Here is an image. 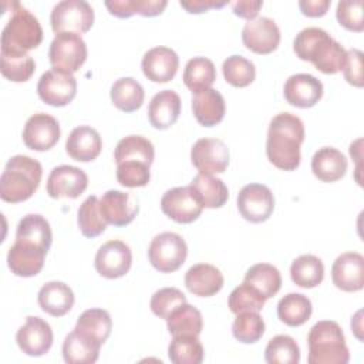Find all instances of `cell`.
<instances>
[{
    "label": "cell",
    "instance_id": "cell-1",
    "mask_svg": "<svg viewBox=\"0 0 364 364\" xmlns=\"http://www.w3.org/2000/svg\"><path fill=\"white\" fill-rule=\"evenodd\" d=\"M304 141L303 121L290 112L274 115L266 139L267 159L282 171H294L300 165V146Z\"/></svg>",
    "mask_w": 364,
    "mask_h": 364
},
{
    "label": "cell",
    "instance_id": "cell-2",
    "mask_svg": "<svg viewBox=\"0 0 364 364\" xmlns=\"http://www.w3.org/2000/svg\"><path fill=\"white\" fill-rule=\"evenodd\" d=\"M293 50L300 60L310 61L324 74H336L346 64L343 46L318 27H307L299 31L293 41Z\"/></svg>",
    "mask_w": 364,
    "mask_h": 364
},
{
    "label": "cell",
    "instance_id": "cell-3",
    "mask_svg": "<svg viewBox=\"0 0 364 364\" xmlns=\"http://www.w3.org/2000/svg\"><path fill=\"white\" fill-rule=\"evenodd\" d=\"M43 176L41 164L27 155L11 156L0 176V198L9 203L30 199Z\"/></svg>",
    "mask_w": 364,
    "mask_h": 364
},
{
    "label": "cell",
    "instance_id": "cell-4",
    "mask_svg": "<svg viewBox=\"0 0 364 364\" xmlns=\"http://www.w3.org/2000/svg\"><path fill=\"white\" fill-rule=\"evenodd\" d=\"M309 364H347L350 351L344 333L333 320L317 321L309 331Z\"/></svg>",
    "mask_w": 364,
    "mask_h": 364
},
{
    "label": "cell",
    "instance_id": "cell-5",
    "mask_svg": "<svg viewBox=\"0 0 364 364\" xmlns=\"http://www.w3.org/2000/svg\"><path fill=\"white\" fill-rule=\"evenodd\" d=\"M43 41L38 18L18 1L11 3V16L1 31V51L27 53Z\"/></svg>",
    "mask_w": 364,
    "mask_h": 364
},
{
    "label": "cell",
    "instance_id": "cell-6",
    "mask_svg": "<svg viewBox=\"0 0 364 364\" xmlns=\"http://www.w3.org/2000/svg\"><path fill=\"white\" fill-rule=\"evenodd\" d=\"M186 256V242L181 235L173 232H162L156 235L148 247V259L161 273H172L178 270L185 263Z\"/></svg>",
    "mask_w": 364,
    "mask_h": 364
},
{
    "label": "cell",
    "instance_id": "cell-7",
    "mask_svg": "<svg viewBox=\"0 0 364 364\" xmlns=\"http://www.w3.org/2000/svg\"><path fill=\"white\" fill-rule=\"evenodd\" d=\"M50 21L55 34H82L94 24V10L91 4L84 0H63L53 7Z\"/></svg>",
    "mask_w": 364,
    "mask_h": 364
},
{
    "label": "cell",
    "instance_id": "cell-8",
    "mask_svg": "<svg viewBox=\"0 0 364 364\" xmlns=\"http://www.w3.org/2000/svg\"><path fill=\"white\" fill-rule=\"evenodd\" d=\"M87 44L81 34L58 33L53 38L48 57L53 68L64 73H77L87 60Z\"/></svg>",
    "mask_w": 364,
    "mask_h": 364
},
{
    "label": "cell",
    "instance_id": "cell-9",
    "mask_svg": "<svg viewBox=\"0 0 364 364\" xmlns=\"http://www.w3.org/2000/svg\"><path fill=\"white\" fill-rule=\"evenodd\" d=\"M161 209L169 219L178 223H192L200 216L203 205L189 185L168 189L161 199Z\"/></svg>",
    "mask_w": 364,
    "mask_h": 364
},
{
    "label": "cell",
    "instance_id": "cell-10",
    "mask_svg": "<svg viewBox=\"0 0 364 364\" xmlns=\"http://www.w3.org/2000/svg\"><path fill=\"white\" fill-rule=\"evenodd\" d=\"M237 209L243 219L252 223H262L273 213L274 196L266 185H245L237 195Z\"/></svg>",
    "mask_w": 364,
    "mask_h": 364
},
{
    "label": "cell",
    "instance_id": "cell-11",
    "mask_svg": "<svg viewBox=\"0 0 364 364\" xmlns=\"http://www.w3.org/2000/svg\"><path fill=\"white\" fill-rule=\"evenodd\" d=\"M40 100L53 107L70 104L77 94V80L73 74L55 68L46 71L37 84Z\"/></svg>",
    "mask_w": 364,
    "mask_h": 364
},
{
    "label": "cell",
    "instance_id": "cell-12",
    "mask_svg": "<svg viewBox=\"0 0 364 364\" xmlns=\"http://www.w3.org/2000/svg\"><path fill=\"white\" fill-rule=\"evenodd\" d=\"M132 264V252L122 240H108L97 250L94 266L98 274L105 279L125 276Z\"/></svg>",
    "mask_w": 364,
    "mask_h": 364
},
{
    "label": "cell",
    "instance_id": "cell-13",
    "mask_svg": "<svg viewBox=\"0 0 364 364\" xmlns=\"http://www.w3.org/2000/svg\"><path fill=\"white\" fill-rule=\"evenodd\" d=\"M191 161L199 173H222L229 165V148L218 138H200L191 149Z\"/></svg>",
    "mask_w": 364,
    "mask_h": 364
},
{
    "label": "cell",
    "instance_id": "cell-14",
    "mask_svg": "<svg viewBox=\"0 0 364 364\" xmlns=\"http://www.w3.org/2000/svg\"><path fill=\"white\" fill-rule=\"evenodd\" d=\"M53 340L54 336L50 324L37 316H28L16 334L18 348L30 357L47 354L53 346Z\"/></svg>",
    "mask_w": 364,
    "mask_h": 364
},
{
    "label": "cell",
    "instance_id": "cell-15",
    "mask_svg": "<svg viewBox=\"0 0 364 364\" xmlns=\"http://www.w3.org/2000/svg\"><path fill=\"white\" fill-rule=\"evenodd\" d=\"M61 129L58 121L44 112L31 115L23 129V142L33 151H48L60 139Z\"/></svg>",
    "mask_w": 364,
    "mask_h": 364
},
{
    "label": "cell",
    "instance_id": "cell-16",
    "mask_svg": "<svg viewBox=\"0 0 364 364\" xmlns=\"http://www.w3.org/2000/svg\"><path fill=\"white\" fill-rule=\"evenodd\" d=\"M245 47L256 54H270L280 44V30L269 17H257L245 24L242 30Z\"/></svg>",
    "mask_w": 364,
    "mask_h": 364
},
{
    "label": "cell",
    "instance_id": "cell-17",
    "mask_svg": "<svg viewBox=\"0 0 364 364\" xmlns=\"http://www.w3.org/2000/svg\"><path fill=\"white\" fill-rule=\"evenodd\" d=\"M88 186L87 173L73 165L55 166L47 179V193L50 198H78Z\"/></svg>",
    "mask_w": 364,
    "mask_h": 364
},
{
    "label": "cell",
    "instance_id": "cell-18",
    "mask_svg": "<svg viewBox=\"0 0 364 364\" xmlns=\"http://www.w3.org/2000/svg\"><path fill=\"white\" fill-rule=\"evenodd\" d=\"M100 210L107 223L114 226L129 225L138 215V200L132 193L109 189L100 199Z\"/></svg>",
    "mask_w": 364,
    "mask_h": 364
},
{
    "label": "cell",
    "instance_id": "cell-19",
    "mask_svg": "<svg viewBox=\"0 0 364 364\" xmlns=\"http://www.w3.org/2000/svg\"><path fill=\"white\" fill-rule=\"evenodd\" d=\"M333 284L343 291H360L364 287V257L357 252L340 255L331 266Z\"/></svg>",
    "mask_w": 364,
    "mask_h": 364
},
{
    "label": "cell",
    "instance_id": "cell-20",
    "mask_svg": "<svg viewBox=\"0 0 364 364\" xmlns=\"http://www.w3.org/2000/svg\"><path fill=\"white\" fill-rule=\"evenodd\" d=\"M284 100L297 108L314 107L323 97V84L311 74L290 75L283 87Z\"/></svg>",
    "mask_w": 364,
    "mask_h": 364
},
{
    "label": "cell",
    "instance_id": "cell-21",
    "mask_svg": "<svg viewBox=\"0 0 364 364\" xmlns=\"http://www.w3.org/2000/svg\"><path fill=\"white\" fill-rule=\"evenodd\" d=\"M47 250L27 242L16 240L7 253V266L18 277H33L44 266Z\"/></svg>",
    "mask_w": 364,
    "mask_h": 364
},
{
    "label": "cell",
    "instance_id": "cell-22",
    "mask_svg": "<svg viewBox=\"0 0 364 364\" xmlns=\"http://www.w3.org/2000/svg\"><path fill=\"white\" fill-rule=\"evenodd\" d=\"M141 67L144 75L152 82H168L176 75L179 57L172 48L158 46L144 54Z\"/></svg>",
    "mask_w": 364,
    "mask_h": 364
},
{
    "label": "cell",
    "instance_id": "cell-23",
    "mask_svg": "<svg viewBox=\"0 0 364 364\" xmlns=\"http://www.w3.org/2000/svg\"><path fill=\"white\" fill-rule=\"evenodd\" d=\"M101 135L97 129L88 125L75 127L65 141V151L68 156L78 162L94 161L101 154Z\"/></svg>",
    "mask_w": 364,
    "mask_h": 364
},
{
    "label": "cell",
    "instance_id": "cell-24",
    "mask_svg": "<svg viewBox=\"0 0 364 364\" xmlns=\"http://www.w3.org/2000/svg\"><path fill=\"white\" fill-rule=\"evenodd\" d=\"M181 114V97L173 90H162L148 105V121L156 129L172 127Z\"/></svg>",
    "mask_w": 364,
    "mask_h": 364
},
{
    "label": "cell",
    "instance_id": "cell-25",
    "mask_svg": "<svg viewBox=\"0 0 364 364\" xmlns=\"http://www.w3.org/2000/svg\"><path fill=\"white\" fill-rule=\"evenodd\" d=\"M186 289L199 297H210L223 287L222 272L209 263H198L185 273Z\"/></svg>",
    "mask_w": 364,
    "mask_h": 364
},
{
    "label": "cell",
    "instance_id": "cell-26",
    "mask_svg": "<svg viewBox=\"0 0 364 364\" xmlns=\"http://www.w3.org/2000/svg\"><path fill=\"white\" fill-rule=\"evenodd\" d=\"M37 300L43 311L53 317H61L73 309L75 299L68 284L54 280L41 286Z\"/></svg>",
    "mask_w": 364,
    "mask_h": 364
},
{
    "label": "cell",
    "instance_id": "cell-27",
    "mask_svg": "<svg viewBox=\"0 0 364 364\" xmlns=\"http://www.w3.org/2000/svg\"><path fill=\"white\" fill-rule=\"evenodd\" d=\"M192 111L196 121L203 127L218 125L226 111L223 95L215 90L209 88L198 92L192 97Z\"/></svg>",
    "mask_w": 364,
    "mask_h": 364
},
{
    "label": "cell",
    "instance_id": "cell-28",
    "mask_svg": "<svg viewBox=\"0 0 364 364\" xmlns=\"http://www.w3.org/2000/svg\"><path fill=\"white\" fill-rule=\"evenodd\" d=\"M311 171L321 182H336L346 175L347 158L333 146H323L311 158Z\"/></svg>",
    "mask_w": 364,
    "mask_h": 364
},
{
    "label": "cell",
    "instance_id": "cell-29",
    "mask_svg": "<svg viewBox=\"0 0 364 364\" xmlns=\"http://www.w3.org/2000/svg\"><path fill=\"white\" fill-rule=\"evenodd\" d=\"M102 344L73 330L63 343V358L67 364H92L98 360Z\"/></svg>",
    "mask_w": 364,
    "mask_h": 364
},
{
    "label": "cell",
    "instance_id": "cell-30",
    "mask_svg": "<svg viewBox=\"0 0 364 364\" xmlns=\"http://www.w3.org/2000/svg\"><path fill=\"white\" fill-rule=\"evenodd\" d=\"M16 240L37 245L48 252L53 242V233L48 220L38 213L26 215L17 225Z\"/></svg>",
    "mask_w": 364,
    "mask_h": 364
},
{
    "label": "cell",
    "instance_id": "cell-31",
    "mask_svg": "<svg viewBox=\"0 0 364 364\" xmlns=\"http://www.w3.org/2000/svg\"><path fill=\"white\" fill-rule=\"evenodd\" d=\"M191 186L196 192L203 208H222L229 198V191L225 182L209 173H198L192 179Z\"/></svg>",
    "mask_w": 364,
    "mask_h": 364
},
{
    "label": "cell",
    "instance_id": "cell-32",
    "mask_svg": "<svg viewBox=\"0 0 364 364\" xmlns=\"http://www.w3.org/2000/svg\"><path fill=\"white\" fill-rule=\"evenodd\" d=\"M109 97L118 109L124 112H134L141 108L145 98V91L135 78L122 77L112 84Z\"/></svg>",
    "mask_w": 364,
    "mask_h": 364
},
{
    "label": "cell",
    "instance_id": "cell-33",
    "mask_svg": "<svg viewBox=\"0 0 364 364\" xmlns=\"http://www.w3.org/2000/svg\"><path fill=\"white\" fill-rule=\"evenodd\" d=\"M112 328V320L107 310L102 309H88L80 314L74 330L87 336L88 338L104 344Z\"/></svg>",
    "mask_w": 364,
    "mask_h": 364
},
{
    "label": "cell",
    "instance_id": "cell-34",
    "mask_svg": "<svg viewBox=\"0 0 364 364\" xmlns=\"http://www.w3.org/2000/svg\"><path fill=\"white\" fill-rule=\"evenodd\" d=\"M216 80L215 64L206 57L191 58L183 70V82L192 94L209 90Z\"/></svg>",
    "mask_w": 364,
    "mask_h": 364
},
{
    "label": "cell",
    "instance_id": "cell-35",
    "mask_svg": "<svg viewBox=\"0 0 364 364\" xmlns=\"http://www.w3.org/2000/svg\"><path fill=\"white\" fill-rule=\"evenodd\" d=\"M166 327L172 336H198L203 327L202 313L186 301L178 306L166 318Z\"/></svg>",
    "mask_w": 364,
    "mask_h": 364
},
{
    "label": "cell",
    "instance_id": "cell-36",
    "mask_svg": "<svg viewBox=\"0 0 364 364\" xmlns=\"http://www.w3.org/2000/svg\"><path fill=\"white\" fill-rule=\"evenodd\" d=\"M313 311L311 301L301 293H289L277 303V317L290 327L304 324Z\"/></svg>",
    "mask_w": 364,
    "mask_h": 364
},
{
    "label": "cell",
    "instance_id": "cell-37",
    "mask_svg": "<svg viewBox=\"0 0 364 364\" xmlns=\"http://www.w3.org/2000/svg\"><path fill=\"white\" fill-rule=\"evenodd\" d=\"M290 277L296 286L313 289L324 279L323 262L314 255H301L293 260L290 266Z\"/></svg>",
    "mask_w": 364,
    "mask_h": 364
},
{
    "label": "cell",
    "instance_id": "cell-38",
    "mask_svg": "<svg viewBox=\"0 0 364 364\" xmlns=\"http://www.w3.org/2000/svg\"><path fill=\"white\" fill-rule=\"evenodd\" d=\"M243 282L255 287L266 300L273 297L282 287L280 272L269 263H256L250 266Z\"/></svg>",
    "mask_w": 364,
    "mask_h": 364
},
{
    "label": "cell",
    "instance_id": "cell-39",
    "mask_svg": "<svg viewBox=\"0 0 364 364\" xmlns=\"http://www.w3.org/2000/svg\"><path fill=\"white\" fill-rule=\"evenodd\" d=\"M155 158V149L149 139L142 135H128L119 139L114 151V159L117 164L122 161H141L152 165Z\"/></svg>",
    "mask_w": 364,
    "mask_h": 364
},
{
    "label": "cell",
    "instance_id": "cell-40",
    "mask_svg": "<svg viewBox=\"0 0 364 364\" xmlns=\"http://www.w3.org/2000/svg\"><path fill=\"white\" fill-rule=\"evenodd\" d=\"M166 0H107L105 7L118 18H128L134 14L144 17L159 16L166 7Z\"/></svg>",
    "mask_w": 364,
    "mask_h": 364
},
{
    "label": "cell",
    "instance_id": "cell-41",
    "mask_svg": "<svg viewBox=\"0 0 364 364\" xmlns=\"http://www.w3.org/2000/svg\"><path fill=\"white\" fill-rule=\"evenodd\" d=\"M168 357L173 364H200L203 361V346L198 336H172Z\"/></svg>",
    "mask_w": 364,
    "mask_h": 364
},
{
    "label": "cell",
    "instance_id": "cell-42",
    "mask_svg": "<svg viewBox=\"0 0 364 364\" xmlns=\"http://www.w3.org/2000/svg\"><path fill=\"white\" fill-rule=\"evenodd\" d=\"M77 222L85 237H97L107 229V220L100 210V200L95 195L88 196L78 208Z\"/></svg>",
    "mask_w": 364,
    "mask_h": 364
},
{
    "label": "cell",
    "instance_id": "cell-43",
    "mask_svg": "<svg viewBox=\"0 0 364 364\" xmlns=\"http://www.w3.org/2000/svg\"><path fill=\"white\" fill-rule=\"evenodd\" d=\"M1 74L13 82H26L31 78L36 70L33 57L27 53L1 51Z\"/></svg>",
    "mask_w": 364,
    "mask_h": 364
},
{
    "label": "cell",
    "instance_id": "cell-44",
    "mask_svg": "<svg viewBox=\"0 0 364 364\" xmlns=\"http://www.w3.org/2000/svg\"><path fill=\"white\" fill-rule=\"evenodd\" d=\"M264 360L269 364H297L300 361L299 344L290 336H274L266 346Z\"/></svg>",
    "mask_w": 364,
    "mask_h": 364
},
{
    "label": "cell",
    "instance_id": "cell-45",
    "mask_svg": "<svg viewBox=\"0 0 364 364\" xmlns=\"http://www.w3.org/2000/svg\"><path fill=\"white\" fill-rule=\"evenodd\" d=\"M232 333L233 337L243 344L256 343L264 334V321L259 311L239 313L233 321Z\"/></svg>",
    "mask_w": 364,
    "mask_h": 364
},
{
    "label": "cell",
    "instance_id": "cell-46",
    "mask_svg": "<svg viewBox=\"0 0 364 364\" xmlns=\"http://www.w3.org/2000/svg\"><path fill=\"white\" fill-rule=\"evenodd\" d=\"M222 71L226 82L239 88L250 85L256 77L255 64L237 54H233L223 61Z\"/></svg>",
    "mask_w": 364,
    "mask_h": 364
},
{
    "label": "cell",
    "instance_id": "cell-47",
    "mask_svg": "<svg viewBox=\"0 0 364 364\" xmlns=\"http://www.w3.org/2000/svg\"><path fill=\"white\" fill-rule=\"evenodd\" d=\"M266 299L250 284L243 282L235 287L229 296L228 306L232 313L239 314L243 311H260Z\"/></svg>",
    "mask_w": 364,
    "mask_h": 364
},
{
    "label": "cell",
    "instance_id": "cell-48",
    "mask_svg": "<svg viewBox=\"0 0 364 364\" xmlns=\"http://www.w3.org/2000/svg\"><path fill=\"white\" fill-rule=\"evenodd\" d=\"M117 179L125 188L145 186L151 179L149 165L141 161H122L117 164Z\"/></svg>",
    "mask_w": 364,
    "mask_h": 364
},
{
    "label": "cell",
    "instance_id": "cell-49",
    "mask_svg": "<svg viewBox=\"0 0 364 364\" xmlns=\"http://www.w3.org/2000/svg\"><path fill=\"white\" fill-rule=\"evenodd\" d=\"M186 301V296L176 287H164L156 290L152 297L149 307L152 313L161 318H168L169 314L182 303Z\"/></svg>",
    "mask_w": 364,
    "mask_h": 364
},
{
    "label": "cell",
    "instance_id": "cell-50",
    "mask_svg": "<svg viewBox=\"0 0 364 364\" xmlns=\"http://www.w3.org/2000/svg\"><path fill=\"white\" fill-rule=\"evenodd\" d=\"M336 17L338 23L355 33H361L364 30V17H363V1L360 0H341L337 4Z\"/></svg>",
    "mask_w": 364,
    "mask_h": 364
},
{
    "label": "cell",
    "instance_id": "cell-51",
    "mask_svg": "<svg viewBox=\"0 0 364 364\" xmlns=\"http://www.w3.org/2000/svg\"><path fill=\"white\" fill-rule=\"evenodd\" d=\"M344 78L353 87L361 88L364 84L363 78V53L357 48L346 51V64L343 68Z\"/></svg>",
    "mask_w": 364,
    "mask_h": 364
},
{
    "label": "cell",
    "instance_id": "cell-52",
    "mask_svg": "<svg viewBox=\"0 0 364 364\" xmlns=\"http://www.w3.org/2000/svg\"><path fill=\"white\" fill-rule=\"evenodd\" d=\"M262 6H263L262 0H239L232 3L233 13L242 18H246L247 21L256 18Z\"/></svg>",
    "mask_w": 364,
    "mask_h": 364
},
{
    "label": "cell",
    "instance_id": "cell-53",
    "mask_svg": "<svg viewBox=\"0 0 364 364\" xmlns=\"http://www.w3.org/2000/svg\"><path fill=\"white\" fill-rule=\"evenodd\" d=\"M331 1L330 0H300L299 7L307 17H321L327 13Z\"/></svg>",
    "mask_w": 364,
    "mask_h": 364
},
{
    "label": "cell",
    "instance_id": "cell-54",
    "mask_svg": "<svg viewBox=\"0 0 364 364\" xmlns=\"http://www.w3.org/2000/svg\"><path fill=\"white\" fill-rule=\"evenodd\" d=\"M181 7H183L188 13H203L210 9H220L228 4V1H216V0H181Z\"/></svg>",
    "mask_w": 364,
    "mask_h": 364
},
{
    "label": "cell",
    "instance_id": "cell-55",
    "mask_svg": "<svg viewBox=\"0 0 364 364\" xmlns=\"http://www.w3.org/2000/svg\"><path fill=\"white\" fill-rule=\"evenodd\" d=\"M363 314V311L360 310V311H357V314L354 316V318L351 320V328H353V331H354V334H355V337L358 338V340H363V336H361V330H363V327H361V318H360V316Z\"/></svg>",
    "mask_w": 364,
    "mask_h": 364
}]
</instances>
